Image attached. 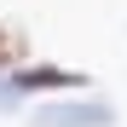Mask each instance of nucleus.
Masks as SVG:
<instances>
[{
    "label": "nucleus",
    "mask_w": 127,
    "mask_h": 127,
    "mask_svg": "<svg viewBox=\"0 0 127 127\" xmlns=\"http://www.w3.org/2000/svg\"><path fill=\"white\" fill-rule=\"evenodd\" d=\"M29 127H116V104L104 98H40Z\"/></svg>",
    "instance_id": "obj_1"
},
{
    "label": "nucleus",
    "mask_w": 127,
    "mask_h": 127,
    "mask_svg": "<svg viewBox=\"0 0 127 127\" xmlns=\"http://www.w3.org/2000/svg\"><path fill=\"white\" fill-rule=\"evenodd\" d=\"M6 81L17 87V98L87 93V69H69V64H17V69H6Z\"/></svg>",
    "instance_id": "obj_2"
},
{
    "label": "nucleus",
    "mask_w": 127,
    "mask_h": 127,
    "mask_svg": "<svg viewBox=\"0 0 127 127\" xmlns=\"http://www.w3.org/2000/svg\"><path fill=\"white\" fill-rule=\"evenodd\" d=\"M17 64H29V35L12 29V23H0V75L17 69Z\"/></svg>",
    "instance_id": "obj_3"
}]
</instances>
